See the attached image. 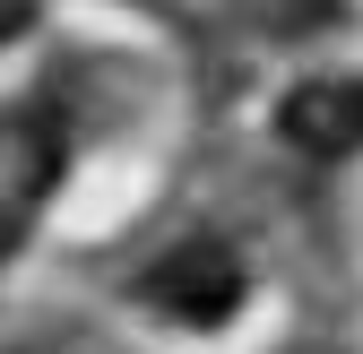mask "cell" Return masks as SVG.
<instances>
[{
  "label": "cell",
  "instance_id": "cell-3",
  "mask_svg": "<svg viewBox=\"0 0 363 354\" xmlns=\"http://www.w3.org/2000/svg\"><path fill=\"white\" fill-rule=\"evenodd\" d=\"M277 139L303 156H354L363 147V78H303L277 104Z\"/></svg>",
  "mask_w": 363,
  "mask_h": 354
},
{
  "label": "cell",
  "instance_id": "cell-2",
  "mask_svg": "<svg viewBox=\"0 0 363 354\" xmlns=\"http://www.w3.org/2000/svg\"><path fill=\"white\" fill-rule=\"evenodd\" d=\"M139 294L156 302V312L191 320V329H216V320H234V302H242V259L225 251L216 234H191V242H173L156 268H147Z\"/></svg>",
  "mask_w": 363,
  "mask_h": 354
},
{
  "label": "cell",
  "instance_id": "cell-1",
  "mask_svg": "<svg viewBox=\"0 0 363 354\" xmlns=\"http://www.w3.org/2000/svg\"><path fill=\"white\" fill-rule=\"evenodd\" d=\"M61 156H69L61 121L43 104H0V259L35 234L43 199H52V182H61Z\"/></svg>",
  "mask_w": 363,
  "mask_h": 354
},
{
  "label": "cell",
  "instance_id": "cell-4",
  "mask_svg": "<svg viewBox=\"0 0 363 354\" xmlns=\"http://www.w3.org/2000/svg\"><path fill=\"white\" fill-rule=\"evenodd\" d=\"M242 9H251L259 26H277V35H311V26L337 18V0H242Z\"/></svg>",
  "mask_w": 363,
  "mask_h": 354
},
{
  "label": "cell",
  "instance_id": "cell-5",
  "mask_svg": "<svg viewBox=\"0 0 363 354\" xmlns=\"http://www.w3.org/2000/svg\"><path fill=\"white\" fill-rule=\"evenodd\" d=\"M26 26H35V0H0V43L26 35Z\"/></svg>",
  "mask_w": 363,
  "mask_h": 354
}]
</instances>
